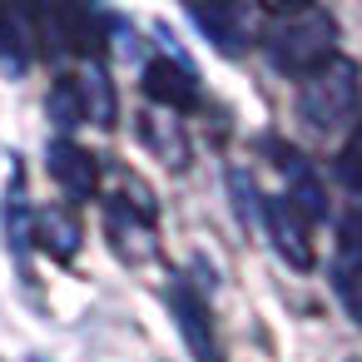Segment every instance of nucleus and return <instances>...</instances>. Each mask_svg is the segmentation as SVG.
I'll return each instance as SVG.
<instances>
[{
    "instance_id": "nucleus-1",
    "label": "nucleus",
    "mask_w": 362,
    "mask_h": 362,
    "mask_svg": "<svg viewBox=\"0 0 362 362\" xmlns=\"http://www.w3.org/2000/svg\"><path fill=\"white\" fill-rule=\"evenodd\" d=\"M100 223H105V243L119 263L144 268L159 258V199L149 189V179L129 164H105L100 169Z\"/></svg>"
},
{
    "instance_id": "nucleus-2",
    "label": "nucleus",
    "mask_w": 362,
    "mask_h": 362,
    "mask_svg": "<svg viewBox=\"0 0 362 362\" xmlns=\"http://www.w3.org/2000/svg\"><path fill=\"white\" fill-rule=\"evenodd\" d=\"M258 50L273 65V75L283 80H303L317 65H327L337 55V21L322 6H293V11H273L263 16L258 30Z\"/></svg>"
},
{
    "instance_id": "nucleus-3",
    "label": "nucleus",
    "mask_w": 362,
    "mask_h": 362,
    "mask_svg": "<svg viewBox=\"0 0 362 362\" xmlns=\"http://www.w3.org/2000/svg\"><path fill=\"white\" fill-rule=\"evenodd\" d=\"M45 115L70 134L80 124H95V129H115L119 119V95H115V80L100 60H75L55 75L50 95H45Z\"/></svg>"
},
{
    "instance_id": "nucleus-4",
    "label": "nucleus",
    "mask_w": 362,
    "mask_h": 362,
    "mask_svg": "<svg viewBox=\"0 0 362 362\" xmlns=\"http://www.w3.org/2000/svg\"><path fill=\"white\" fill-rule=\"evenodd\" d=\"M362 115V70L347 55H332L327 65H317L313 75L298 80V119L317 134H337L352 129V119Z\"/></svg>"
},
{
    "instance_id": "nucleus-5",
    "label": "nucleus",
    "mask_w": 362,
    "mask_h": 362,
    "mask_svg": "<svg viewBox=\"0 0 362 362\" xmlns=\"http://www.w3.org/2000/svg\"><path fill=\"white\" fill-rule=\"evenodd\" d=\"M164 298H169V317H174L184 347H189V357H194V362H223V337H218L209 293H204L189 273H174L169 288H164Z\"/></svg>"
},
{
    "instance_id": "nucleus-6",
    "label": "nucleus",
    "mask_w": 362,
    "mask_h": 362,
    "mask_svg": "<svg viewBox=\"0 0 362 362\" xmlns=\"http://www.w3.org/2000/svg\"><path fill=\"white\" fill-rule=\"evenodd\" d=\"M139 85H144V100L149 110H164V115H189L204 105V85H199V70L184 60V50H159L144 60L139 70Z\"/></svg>"
},
{
    "instance_id": "nucleus-7",
    "label": "nucleus",
    "mask_w": 362,
    "mask_h": 362,
    "mask_svg": "<svg viewBox=\"0 0 362 362\" xmlns=\"http://www.w3.org/2000/svg\"><path fill=\"white\" fill-rule=\"evenodd\" d=\"M253 223L268 233V243H273V253L288 263V268H298V273H308L313 263H317V243H313V223L283 199V194H258V214H253Z\"/></svg>"
},
{
    "instance_id": "nucleus-8",
    "label": "nucleus",
    "mask_w": 362,
    "mask_h": 362,
    "mask_svg": "<svg viewBox=\"0 0 362 362\" xmlns=\"http://www.w3.org/2000/svg\"><path fill=\"white\" fill-rule=\"evenodd\" d=\"M45 169H50L55 189H60V194L70 199V209H75V204H90V199L100 194V169H105V159L90 154L80 139L55 134V139L45 144Z\"/></svg>"
},
{
    "instance_id": "nucleus-9",
    "label": "nucleus",
    "mask_w": 362,
    "mask_h": 362,
    "mask_svg": "<svg viewBox=\"0 0 362 362\" xmlns=\"http://www.w3.org/2000/svg\"><path fill=\"white\" fill-rule=\"evenodd\" d=\"M268 154H273V169L283 174V199H288L308 223H322V218L332 214V204H327V184H322V174L313 169V159L298 154L293 144H278V139H268Z\"/></svg>"
},
{
    "instance_id": "nucleus-10",
    "label": "nucleus",
    "mask_w": 362,
    "mask_h": 362,
    "mask_svg": "<svg viewBox=\"0 0 362 362\" xmlns=\"http://www.w3.org/2000/svg\"><path fill=\"white\" fill-rule=\"evenodd\" d=\"M189 21H194V30L209 35V45L218 55L253 50L258 30H263V11L258 6H189Z\"/></svg>"
},
{
    "instance_id": "nucleus-11",
    "label": "nucleus",
    "mask_w": 362,
    "mask_h": 362,
    "mask_svg": "<svg viewBox=\"0 0 362 362\" xmlns=\"http://www.w3.org/2000/svg\"><path fill=\"white\" fill-rule=\"evenodd\" d=\"M25 243H35L45 258L55 263H75L80 248H85V228H80V214L70 204H40V209H25Z\"/></svg>"
},
{
    "instance_id": "nucleus-12",
    "label": "nucleus",
    "mask_w": 362,
    "mask_h": 362,
    "mask_svg": "<svg viewBox=\"0 0 362 362\" xmlns=\"http://www.w3.org/2000/svg\"><path fill=\"white\" fill-rule=\"evenodd\" d=\"M139 144L169 164V169H189V134H184V119L179 115H164V110H139Z\"/></svg>"
},
{
    "instance_id": "nucleus-13",
    "label": "nucleus",
    "mask_w": 362,
    "mask_h": 362,
    "mask_svg": "<svg viewBox=\"0 0 362 362\" xmlns=\"http://www.w3.org/2000/svg\"><path fill=\"white\" fill-rule=\"evenodd\" d=\"M35 11L30 6H0V60L11 70H25L35 60Z\"/></svg>"
},
{
    "instance_id": "nucleus-14",
    "label": "nucleus",
    "mask_w": 362,
    "mask_h": 362,
    "mask_svg": "<svg viewBox=\"0 0 362 362\" xmlns=\"http://www.w3.org/2000/svg\"><path fill=\"white\" fill-rule=\"evenodd\" d=\"M337 273L362 278V204L352 214H342V223H337Z\"/></svg>"
},
{
    "instance_id": "nucleus-15",
    "label": "nucleus",
    "mask_w": 362,
    "mask_h": 362,
    "mask_svg": "<svg viewBox=\"0 0 362 362\" xmlns=\"http://www.w3.org/2000/svg\"><path fill=\"white\" fill-rule=\"evenodd\" d=\"M332 174L362 199V115L352 119V129H347V139H342V149H337V164H332Z\"/></svg>"
},
{
    "instance_id": "nucleus-16",
    "label": "nucleus",
    "mask_w": 362,
    "mask_h": 362,
    "mask_svg": "<svg viewBox=\"0 0 362 362\" xmlns=\"http://www.w3.org/2000/svg\"><path fill=\"white\" fill-rule=\"evenodd\" d=\"M30 362H45V357H30Z\"/></svg>"
},
{
    "instance_id": "nucleus-17",
    "label": "nucleus",
    "mask_w": 362,
    "mask_h": 362,
    "mask_svg": "<svg viewBox=\"0 0 362 362\" xmlns=\"http://www.w3.org/2000/svg\"><path fill=\"white\" fill-rule=\"evenodd\" d=\"M347 362H362V357H347Z\"/></svg>"
}]
</instances>
